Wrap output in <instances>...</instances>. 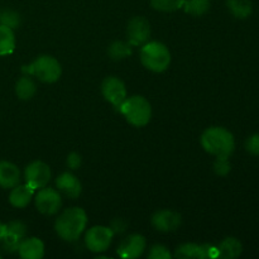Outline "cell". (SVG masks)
<instances>
[{
  "instance_id": "cell-1",
  "label": "cell",
  "mask_w": 259,
  "mask_h": 259,
  "mask_svg": "<svg viewBox=\"0 0 259 259\" xmlns=\"http://www.w3.org/2000/svg\"><path fill=\"white\" fill-rule=\"evenodd\" d=\"M201 146L217 158H229L235 148L233 134L223 126H211L201 136Z\"/></svg>"
},
{
  "instance_id": "cell-2",
  "label": "cell",
  "mask_w": 259,
  "mask_h": 259,
  "mask_svg": "<svg viewBox=\"0 0 259 259\" xmlns=\"http://www.w3.org/2000/svg\"><path fill=\"white\" fill-rule=\"evenodd\" d=\"M88 224V215L81 207H70L65 210L55 223L57 234L66 242H75L80 238Z\"/></svg>"
},
{
  "instance_id": "cell-3",
  "label": "cell",
  "mask_w": 259,
  "mask_h": 259,
  "mask_svg": "<svg viewBox=\"0 0 259 259\" xmlns=\"http://www.w3.org/2000/svg\"><path fill=\"white\" fill-rule=\"evenodd\" d=\"M119 110L126 119V121L134 126L147 125L152 118V106L143 96L136 95L129 99L126 98L124 103L119 106Z\"/></svg>"
},
{
  "instance_id": "cell-4",
  "label": "cell",
  "mask_w": 259,
  "mask_h": 259,
  "mask_svg": "<svg viewBox=\"0 0 259 259\" xmlns=\"http://www.w3.org/2000/svg\"><path fill=\"white\" fill-rule=\"evenodd\" d=\"M141 61L153 72H163L171 63L169 50L161 42H147L141 50Z\"/></svg>"
},
{
  "instance_id": "cell-5",
  "label": "cell",
  "mask_w": 259,
  "mask_h": 259,
  "mask_svg": "<svg viewBox=\"0 0 259 259\" xmlns=\"http://www.w3.org/2000/svg\"><path fill=\"white\" fill-rule=\"evenodd\" d=\"M22 71L27 75L34 76L42 82L52 83L56 82L61 77L62 67H61L60 62L55 57L45 55L39 56L30 65L23 66Z\"/></svg>"
},
{
  "instance_id": "cell-6",
  "label": "cell",
  "mask_w": 259,
  "mask_h": 259,
  "mask_svg": "<svg viewBox=\"0 0 259 259\" xmlns=\"http://www.w3.org/2000/svg\"><path fill=\"white\" fill-rule=\"evenodd\" d=\"M113 237L114 232L111 230V228L98 225V227H93L88 230L85 235V244L88 249L94 253L105 252L109 245L111 244Z\"/></svg>"
},
{
  "instance_id": "cell-7",
  "label": "cell",
  "mask_w": 259,
  "mask_h": 259,
  "mask_svg": "<svg viewBox=\"0 0 259 259\" xmlns=\"http://www.w3.org/2000/svg\"><path fill=\"white\" fill-rule=\"evenodd\" d=\"M35 207L43 215H55L62 206V199L58 190L42 187L35 195Z\"/></svg>"
},
{
  "instance_id": "cell-8",
  "label": "cell",
  "mask_w": 259,
  "mask_h": 259,
  "mask_svg": "<svg viewBox=\"0 0 259 259\" xmlns=\"http://www.w3.org/2000/svg\"><path fill=\"white\" fill-rule=\"evenodd\" d=\"M25 184L32 189L38 190L46 187L51 180V168L47 163L42 161H34L25 167L24 171Z\"/></svg>"
},
{
  "instance_id": "cell-9",
  "label": "cell",
  "mask_w": 259,
  "mask_h": 259,
  "mask_svg": "<svg viewBox=\"0 0 259 259\" xmlns=\"http://www.w3.org/2000/svg\"><path fill=\"white\" fill-rule=\"evenodd\" d=\"M101 93L106 101H109L111 105L118 109L126 99L125 85L120 78L115 77V76H109L103 81Z\"/></svg>"
},
{
  "instance_id": "cell-10",
  "label": "cell",
  "mask_w": 259,
  "mask_h": 259,
  "mask_svg": "<svg viewBox=\"0 0 259 259\" xmlns=\"http://www.w3.org/2000/svg\"><path fill=\"white\" fill-rule=\"evenodd\" d=\"M126 35L132 46H142L151 37V24L144 17H134L129 20Z\"/></svg>"
},
{
  "instance_id": "cell-11",
  "label": "cell",
  "mask_w": 259,
  "mask_h": 259,
  "mask_svg": "<svg viewBox=\"0 0 259 259\" xmlns=\"http://www.w3.org/2000/svg\"><path fill=\"white\" fill-rule=\"evenodd\" d=\"M25 234H27V227L22 222L15 220L5 225V234L2 239L4 249H7L8 252L18 250L20 242L25 238Z\"/></svg>"
},
{
  "instance_id": "cell-12",
  "label": "cell",
  "mask_w": 259,
  "mask_h": 259,
  "mask_svg": "<svg viewBox=\"0 0 259 259\" xmlns=\"http://www.w3.org/2000/svg\"><path fill=\"white\" fill-rule=\"evenodd\" d=\"M146 239L141 234H132L120 243L118 248L119 257L124 259H134L143 254L146 249Z\"/></svg>"
},
{
  "instance_id": "cell-13",
  "label": "cell",
  "mask_w": 259,
  "mask_h": 259,
  "mask_svg": "<svg viewBox=\"0 0 259 259\" xmlns=\"http://www.w3.org/2000/svg\"><path fill=\"white\" fill-rule=\"evenodd\" d=\"M152 225L158 232H175L181 225V215L172 210H161L152 218Z\"/></svg>"
},
{
  "instance_id": "cell-14",
  "label": "cell",
  "mask_w": 259,
  "mask_h": 259,
  "mask_svg": "<svg viewBox=\"0 0 259 259\" xmlns=\"http://www.w3.org/2000/svg\"><path fill=\"white\" fill-rule=\"evenodd\" d=\"M56 186H57L58 191L62 192L66 196L71 197V199L78 197L81 195V191H82L81 182L71 172H63V174H61L57 177V180H56Z\"/></svg>"
},
{
  "instance_id": "cell-15",
  "label": "cell",
  "mask_w": 259,
  "mask_h": 259,
  "mask_svg": "<svg viewBox=\"0 0 259 259\" xmlns=\"http://www.w3.org/2000/svg\"><path fill=\"white\" fill-rule=\"evenodd\" d=\"M23 259H40L45 255V244L38 238H24L18 248Z\"/></svg>"
},
{
  "instance_id": "cell-16",
  "label": "cell",
  "mask_w": 259,
  "mask_h": 259,
  "mask_svg": "<svg viewBox=\"0 0 259 259\" xmlns=\"http://www.w3.org/2000/svg\"><path fill=\"white\" fill-rule=\"evenodd\" d=\"M20 171L14 163L8 161H0V187L13 189L19 185Z\"/></svg>"
},
{
  "instance_id": "cell-17",
  "label": "cell",
  "mask_w": 259,
  "mask_h": 259,
  "mask_svg": "<svg viewBox=\"0 0 259 259\" xmlns=\"http://www.w3.org/2000/svg\"><path fill=\"white\" fill-rule=\"evenodd\" d=\"M34 189L29 186V185H17L12 189L9 195V201L10 204L14 207H25L30 202V200L33 199V195H34Z\"/></svg>"
},
{
  "instance_id": "cell-18",
  "label": "cell",
  "mask_w": 259,
  "mask_h": 259,
  "mask_svg": "<svg viewBox=\"0 0 259 259\" xmlns=\"http://www.w3.org/2000/svg\"><path fill=\"white\" fill-rule=\"evenodd\" d=\"M218 257L224 259H235L239 257L243 252V245L237 238H225L217 247Z\"/></svg>"
},
{
  "instance_id": "cell-19",
  "label": "cell",
  "mask_w": 259,
  "mask_h": 259,
  "mask_svg": "<svg viewBox=\"0 0 259 259\" xmlns=\"http://www.w3.org/2000/svg\"><path fill=\"white\" fill-rule=\"evenodd\" d=\"M175 257L180 259H206V254H205V244L199 245L194 244V243H186V244L180 245L175 252Z\"/></svg>"
},
{
  "instance_id": "cell-20",
  "label": "cell",
  "mask_w": 259,
  "mask_h": 259,
  "mask_svg": "<svg viewBox=\"0 0 259 259\" xmlns=\"http://www.w3.org/2000/svg\"><path fill=\"white\" fill-rule=\"evenodd\" d=\"M227 7L238 19H247L253 12L252 0H227Z\"/></svg>"
},
{
  "instance_id": "cell-21",
  "label": "cell",
  "mask_w": 259,
  "mask_h": 259,
  "mask_svg": "<svg viewBox=\"0 0 259 259\" xmlns=\"http://www.w3.org/2000/svg\"><path fill=\"white\" fill-rule=\"evenodd\" d=\"M35 93H37V86L29 76H23L15 83V94L20 100H30Z\"/></svg>"
},
{
  "instance_id": "cell-22",
  "label": "cell",
  "mask_w": 259,
  "mask_h": 259,
  "mask_svg": "<svg viewBox=\"0 0 259 259\" xmlns=\"http://www.w3.org/2000/svg\"><path fill=\"white\" fill-rule=\"evenodd\" d=\"M15 35L12 28L0 24V56H7L14 51Z\"/></svg>"
},
{
  "instance_id": "cell-23",
  "label": "cell",
  "mask_w": 259,
  "mask_h": 259,
  "mask_svg": "<svg viewBox=\"0 0 259 259\" xmlns=\"http://www.w3.org/2000/svg\"><path fill=\"white\" fill-rule=\"evenodd\" d=\"M108 55L114 61L124 60L132 55V45L129 42L126 43L123 40H115L109 46Z\"/></svg>"
},
{
  "instance_id": "cell-24",
  "label": "cell",
  "mask_w": 259,
  "mask_h": 259,
  "mask_svg": "<svg viewBox=\"0 0 259 259\" xmlns=\"http://www.w3.org/2000/svg\"><path fill=\"white\" fill-rule=\"evenodd\" d=\"M185 12L194 17H201L206 14L210 9V0H185L184 2Z\"/></svg>"
},
{
  "instance_id": "cell-25",
  "label": "cell",
  "mask_w": 259,
  "mask_h": 259,
  "mask_svg": "<svg viewBox=\"0 0 259 259\" xmlns=\"http://www.w3.org/2000/svg\"><path fill=\"white\" fill-rule=\"evenodd\" d=\"M151 5L158 12H175L182 8L185 0H149Z\"/></svg>"
},
{
  "instance_id": "cell-26",
  "label": "cell",
  "mask_w": 259,
  "mask_h": 259,
  "mask_svg": "<svg viewBox=\"0 0 259 259\" xmlns=\"http://www.w3.org/2000/svg\"><path fill=\"white\" fill-rule=\"evenodd\" d=\"M0 24H4L9 28H17L20 24V17L14 10H4L0 13Z\"/></svg>"
},
{
  "instance_id": "cell-27",
  "label": "cell",
  "mask_w": 259,
  "mask_h": 259,
  "mask_svg": "<svg viewBox=\"0 0 259 259\" xmlns=\"http://www.w3.org/2000/svg\"><path fill=\"white\" fill-rule=\"evenodd\" d=\"M171 257L172 255L169 253V250L164 245L161 244H157L154 247H152L151 252L148 254L149 259H169Z\"/></svg>"
},
{
  "instance_id": "cell-28",
  "label": "cell",
  "mask_w": 259,
  "mask_h": 259,
  "mask_svg": "<svg viewBox=\"0 0 259 259\" xmlns=\"http://www.w3.org/2000/svg\"><path fill=\"white\" fill-rule=\"evenodd\" d=\"M232 169V166L229 163V158H217L214 163L215 174L219 176H227Z\"/></svg>"
},
{
  "instance_id": "cell-29",
  "label": "cell",
  "mask_w": 259,
  "mask_h": 259,
  "mask_svg": "<svg viewBox=\"0 0 259 259\" xmlns=\"http://www.w3.org/2000/svg\"><path fill=\"white\" fill-rule=\"evenodd\" d=\"M245 149L253 156H259V134H253L247 139Z\"/></svg>"
},
{
  "instance_id": "cell-30",
  "label": "cell",
  "mask_w": 259,
  "mask_h": 259,
  "mask_svg": "<svg viewBox=\"0 0 259 259\" xmlns=\"http://www.w3.org/2000/svg\"><path fill=\"white\" fill-rule=\"evenodd\" d=\"M81 163H82V158H81L80 154L76 153V152H72V153H70L67 156V166L70 167L71 169L80 168Z\"/></svg>"
},
{
  "instance_id": "cell-31",
  "label": "cell",
  "mask_w": 259,
  "mask_h": 259,
  "mask_svg": "<svg viewBox=\"0 0 259 259\" xmlns=\"http://www.w3.org/2000/svg\"><path fill=\"white\" fill-rule=\"evenodd\" d=\"M111 230H113L114 233H121L125 230V224L123 223V220L121 219H116L115 222H114V225L111 227Z\"/></svg>"
},
{
  "instance_id": "cell-32",
  "label": "cell",
  "mask_w": 259,
  "mask_h": 259,
  "mask_svg": "<svg viewBox=\"0 0 259 259\" xmlns=\"http://www.w3.org/2000/svg\"><path fill=\"white\" fill-rule=\"evenodd\" d=\"M4 234H5V225L0 223V242H2V239H3V237H4Z\"/></svg>"
}]
</instances>
